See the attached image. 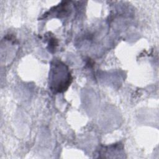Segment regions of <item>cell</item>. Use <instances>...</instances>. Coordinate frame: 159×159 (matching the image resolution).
I'll list each match as a JSON object with an SVG mask.
<instances>
[{
	"label": "cell",
	"instance_id": "6da1fadb",
	"mask_svg": "<svg viewBox=\"0 0 159 159\" xmlns=\"http://www.w3.org/2000/svg\"><path fill=\"white\" fill-rule=\"evenodd\" d=\"M50 86L52 91L61 93L66 91L72 81L68 67L60 61L51 64L50 72Z\"/></svg>",
	"mask_w": 159,
	"mask_h": 159
}]
</instances>
